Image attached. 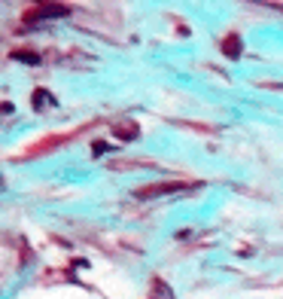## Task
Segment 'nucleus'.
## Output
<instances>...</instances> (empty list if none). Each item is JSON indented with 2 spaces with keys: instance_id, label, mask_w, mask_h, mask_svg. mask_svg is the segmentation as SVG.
I'll return each mask as SVG.
<instances>
[{
  "instance_id": "obj_8",
  "label": "nucleus",
  "mask_w": 283,
  "mask_h": 299,
  "mask_svg": "<svg viewBox=\"0 0 283 299\" xmlns=\"http://www.w3.org/2000/svg\"><path fill=\"white\" fill-rule=\"evenodd\" d=\"M259 86H265V89H283V83H259Z\"/></svg>"
},
{
  "instance_id": "obj_4",
  "label": "nucleus",
  "mask_w": 283,
  "mask_h": 299,
  "mask_svg": "<svg viewBox=\"0 0 283 299\" xmlns=\"http://www.w3.org/2000/svg\"><path fill=\"white\" fill-rule=\"evenodd\" d=\"M113 131H116V137L122 140V143H131V140H137V137H140V125H137L134 119H122V122H116V125H113Z\"/></svg>"
},
{
  "instance_id": "obj_1",
  "label": "nucleus",
  "mask_w": 283,
  "mask_h": 299,
  "mask_svg": "<svg viewBox=\"0 0 283 299\" xmlns=\"http://www.w3.org/2000/svg\"><path fill=\"white\" fill-rule=\"evenodd\" d=\"M192 183L186 180H165V183H149V186H137L134 196L137 199H155V196H168V193H180V190H189Z\"/></svg>"
},
{
  "instance_id": "obj_7",
  "label": "nucleus",
  "mask_w": 283,
  "mask_h": 299,
  "mask_svg": "<svg viewBox=\"0 0 283 299\" xmlns=\"http://www.w3.org/2000/svg\"><path fill=\"white\" fill-rule=\"evenodd\" d=\"M183 125H186V128H195V131H207V134H213V131H216L213 125H201V122H183Z\"/></svg>"
},
{
  "instance_id": "obj_3",
  "label": "nucleus",
  "mask_w": 283,
  "mask_h": 299,
  "mask_svg": "<svg viewBox=\"0 0 283 299\" xmlns=\"http://www.w3.org/2000/svg\"><path fill=\"white\" fill-rule=\"evenodd\" d=\"M219 52L231 61H237L240 55H244V43H240V37L237 34H225L222 40H219Z\"/></svg>"
},
{
  "instance_id": "obj_5",
  "label": "nucleus",
  "mask_w": 283,
  "mask_h": 299,
  "mask_svg": "<svg viewBox=\"0 0 283 299\" xmlns=\"http://www.w3.org/2000/svg\"><path fill=\"white\" fill-rule=\"evenodd\" d=\"M31 107L37 110V113H43L46 107H55V98H52L46 89H37V92H34V101H31Z\"/></svg>"
},
{
  "instance_id": "obj_9",
  "label": "nucleus",
  "mask_w": 283,
  "mask_h": 299,
  "mask_svg": "<svg viewBox=\"0 0 283 299\" xmlns=\"http://www.w3.org/2000/svg\"><path fill=\"white\" fill-rule=\"evenodd\" d=\"M271 10H280L283 13V4H271Z\"/></svg>"
},
{
  "instance_id": "obj_6",
  "label": "nucleus",
  "mask_w": 283,
  "mask_h": 299,
  "mask_svg": "<svg viewBox=\"0 0 283 299\" xmlns=\"http://www.w3.org/2000/svg\"><path fill=\"white\" fill-rule=\"evenodd\" d=\"M10 58H16V61H28V64H40V52H34V49H13Z\"/></svg>"
},
{
  "instance_id": "obj_2",
  "label": "nucleus",
  "mask_w": 283,
  "mask_h": 299,
  "mask_svg": "<svg viewBox=\"0 0 283 299\" xmlns=\"http://www.w3.org/2000/svg\"><path fill=\"white\" fill-rule=\"evenodd\" d=\"M73 10L67 7V4H37V7H31L22 19H28V22H37V19H61V16H70Z\"/></svg>"
}]
</instances>
